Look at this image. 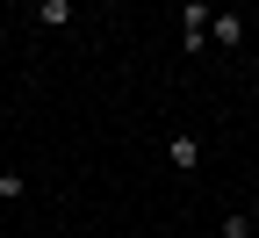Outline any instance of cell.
<instances>
[{
  "mask_svg": "<svg viewBox=\"0 0 259 238\" xmlns=\"http://www.w3.org/2000/svg\"><path fill=\"white\" fill-rule=\"evenodd\" d=\"M209 15H216L209 0H180V51H187V58L209 51Z\"/></svg>",
  "mask_w": 259,
  "mask_h": 238,
  "instance_id": "obj_1",
  "label": "cell"
},
{
  "mask_svg": "<svg viewBox=\"0 0 259 238\" xmlns=\"http://www.w3.org/2000/svg\"><path fill=\"white\" fill-rule=\"evenodd\" d=\"M202 159H209L202 130H166V166L173 174H202Z\"/></svg>",
  "mask_w": 259,
  "mask_h": 238,
  "instance_id": "obj_2",
  "label": "cell"
},
{
  "mask_svg": "<svg viewBox=\"0 0 259 238\" xmlns=\"http://www.w3.org/2000/svg\"><path fill=\"white\" fill-rule=\"evenodd\" d=\"M209 44H216V51H245V15H238V8H216V15H209Z\"/></svg>",
  "mask_w": 259,
  "mask_h": 238,
  "instance_id": "obj_3",
  "label": "cell"
},
{
  "mask_svg": "<svg viewBox=\"0 0 259 238\" xmlns=\"http://www.w3.org/2000/svg\"><path fill=\"white\" fill-rule=\"evenodd\" d=\"M22 8H29V15H36L44 29H65V22H72V15H79V8H72V0H22Z\"/></svg>",
  "mask_w": 259,
  "mask_h": 238,
  "instance_id": "obj_4",
  "label": "cell"
},
{
  "mask_svg": "<svg viewBox=\"0 0 259 238\" xmlns=\"http://www.w3.org/2000/svg\"><path fill=\"white\" fill-rule=\"evenodd\" d=\"M252 231H259V217H252V210H231V217L216 224V238H252Z\"/></svg>",
  "mask_w": 259,
  "mask_h": 238,
  "instance_id": "obj_5",
  "label": "cell"
},
{
  "mask_svg": "<svg viewBox=\"0 0 259 238\" xmlns=\"http://www.w3.org/2000/svg\"><path fill=\"white\" fill-rule=\"evenodd\" d=\"M22 195H29V181L15 174V166H0V202H8V210H15V202H22Z\"/></svg>",
  "mask_w": 259,
  "mask_h": 238,
  "instance_id": "obj_6",
  "label": "cell"
},
{
  "mask_svg": "<svg viewBox=\"0 0 259 238\" xmlns=\"http://www.w3.org/2000/svg\"><path fill=\"white\" fill-rule=\"evenodd\" d=\"M0 217H8V202H0Z\"/></svg>",
  "mask_w": 259,
  "mask_h": 238,
  "instance_id": "obj_7",
  "label": "cell"
}]
</instances>
